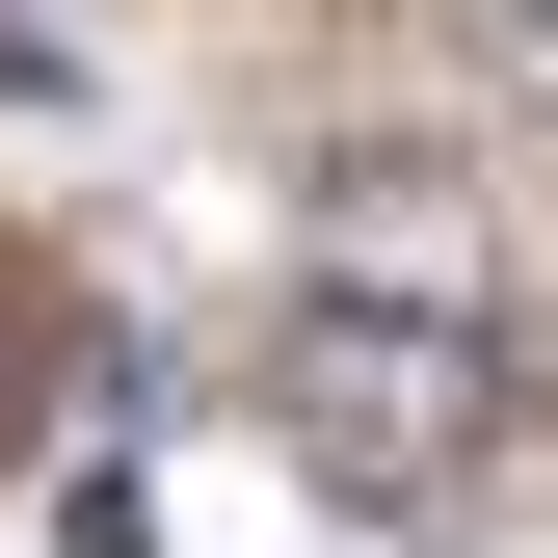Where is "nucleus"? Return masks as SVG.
I'll return each mask as SVG.
<instances>
[{
    "mask_svg": "<svg viewBox=\"0 0 558 558\" xmlns=\"http://www.w3.org/2000/svg\"><path fill=\"white\" fill-rule=\"evenodd\" d=\"M266 426H293L319 506H478V452L532 426V373H506V319H478L452 266H293Z\"/></svg>",
    "mask_w": 558,
    "mask_h": 558,
    "instance_id": "1",
    "label": "nucleus"
},
{
    "mask_svg": "<svg viewBox=\"0 0 558 558\" xmlns=\"http://www.w3.org/2000/svg\"><path fill=\"white\" fill-rule=\"evenodd\" d=\"M53 558H160V478H133V452H81V478H53Z\"/></svg>",
    "mask_w": 558,
    "mask_h": 558,
    "instance_id": "2",
    "label": "nucleus"
}]
</instances>
